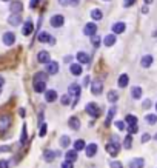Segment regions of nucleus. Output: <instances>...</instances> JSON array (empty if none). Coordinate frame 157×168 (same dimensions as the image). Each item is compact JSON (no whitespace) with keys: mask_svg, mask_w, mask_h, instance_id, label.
I'll return each instance as SVG.
<instances>
[{"mask_svg":"<svg viewBox=\"0 0 157 168\" xmlns=\"http://www.w3.org/2000/svg\"><path fill=\"white\" fill-rule=\"evenodd\" d=\"M145 3H146V5H149V3H153V0H145Z\"/></svg>","mask_w":157,"mask_h":168,"instance_id":"nucleus-57","label":"nucleus"},{"mask_svg":"<svg viewBox=\"0 0 157 168\" xmlns=\"http://www.w3.org/2000/svg\"><path fill=\"white\" fill-rule=\"evenodd\" d=\"M70 144H71V140H70V137H68V136H62V137H60V146L66 148Z\"/></svg>","mask_w":157,"mask_h":168,"instance_id":"nucleus-36","label":"nucleus"},{"mask_svg":"<svg viewBox=\"0 0 157 168\" xmlns=\"http://www.w3.org/2000/svg\"><path fill=\"white\" fill-rule=\"evenodd\" d=\"M125 123H128V125H137V117L133 116V114H128V116L125 117Z\"/></svg>","mask_w":157,"mask_h":168,"instance_id":"nucleus-29","label":"nucleus"},{"mask_svg":"<svg viewBox=\"0 0 157 168\" xmlns=\"http://www.w3.org/2000/svg\"><path fill=\"white\" fill-rule=\"evenodd\" d=\"M8 22H9V25H12V26H19L20 23H22V17H20L19 14H12V16L8 19Z\"/></svg>","mask_w":157,"mask_h":168,"instance_id":"nucleus-15","label":"nucleus"},{"mask_svg":"<svg viewBox=\"0 0 157 168\" xmlns=\"http://www.w3.org/2000/svg\"><path fill=\"white\" fill-rule=\"evenodd\" d=\"M3 2H8V0H3Z\"/></svg>","mask_w":157,"mask_h":168,"instance_id":"nucleus-58","label":"nucleus"},{"mask_svg":"<svg viewBox=\"0 0 157 168\" xmlns=\"http://www.w3.org/2000/svg\"><path fill=\"white\" fill-rule=\"evenodd\" d=\"M65 157H66V160L68 162H76L77 160V151H74V150H71V151H66L65 153Z\"/></svg>","mask_w":157,"mask_h":168,"instance_id":"nucleus-16","label":"nucleus"},{"mask_svg":"<svg viewBox=\"0 0 157 168\" xmlns=\"http://www.w3.org/2000/svg\"><path fill=\"white\" fill-rule=\"evenodd\" d=\"M91 17H92L94 20H100L102 17H103V14H102L100 9H92V11H91Z\"/></svg>","mask_w":157,"mask_h":168,"instance_id":"nucleus-35","label":"nucleus"},{"mask_svg":"<svg viewBox=\"0 0 157 168\" xmlns=\"http://www.w3.org/2000/svg\"><path fill=\"white\" fill-rule=\"evenodd\" d=\"M57 71H59L57 62H48L46 63V73L48 74H57Z\"/></svg>","mask_w":157,"mask_h":168,"instance_id":"nucleus-9","label":"nucleus"},{"mask_svg":"<svg viewBox=\"0 0 157 168\" xmlns=\"http://www.w3.org/2000/svg\"><path fill=\"white\" fill-rule=\"evenodd\" d=\"M68 123H70V128H72L74 131L80 130V120H79V117H70Z\"/></svg>","mask_w":157,"mask_h":168,"instance_id":"nucleus-13","label":"nucleus"},{"mask_svg":"<svg viewBox=\"0 0 157 168\" xmlns=\"http://www.w3.org/2000/svg\"><path fill=\"white\" fill-rule=\"evenodd\" d=\"M100 37H97V36H92V39H91V43H92V46H99L100 45Z\"/></svg>","mask_w":157,"mask_h":168,"instance_id":"nucleus-43","label":"nucleus"},{"mask_svg":"<svg viewBox=\"0 0 157 168\" xmlns=\"http://www.w3.org/2000/svg\"><path fill=\"white\" fill-rule=\"evenodd\" d=\"M149 106H151V100H145L143 102V108H149Z\"/></svg>","mask_w":157,"mask_h":168,"instance_id":"nucleus-51","label":"nucleus"},{"mask_svg":"<svg viewBox=\"0 0 157 168\" xmlns=\"http://www.w3.org/2000/svg\"><path fill=\"white\" fill-rule=\"evenodd\" d=\"M0 168H9V162H8V160H5V159H2V160H0Z\"/></svg>","mask_w":157,"mask_h":168,"instance_id":"nucleus-46","label":"nucleus"},{"mask_svg":"<svg viewBox=\"0 0 157 168\" xmlns=\"http://www.w3.org/2000/svg\"><path fill=\"white\" fill-rule=\"evenodd\" d=\"M88 83H90V77H88V76H86V77H85V79H83V85H85V86H86V85H88Z\"/></svg>","mask_w":157,"mask_h":168,"instance_id":"nucleus-53","label":"nucleus"},{"mask_svg":"<svg viewBox=\"0 0 157 168\" xmlns=\"http://www.w3.org/2000/svg\"><path fill=\"white\" fill-rule=\"evenodd\" d=\"M45 99H46V102H54V100L57 99V93L54 90H48L45 93Z\"/></svg>","mask_w":157,"mask_h":168,"instance_id":"nucleus-17","label":"nucleus"},{"mask_svg":"<svg viewBox=\"0 0 157 168\" xmlns=\"http://www.w3.org/2000/svg\"><path fill=\"white\" fill-rule=\"evenodd\" d=\"M56 156H57V153H54V151H45V154H43V159L46 160V162H52L54 159H56Z\"/></svg>","mask_w":157,"mask_h":168,"instance_id":"nucleus-24","label":"nucleus"},{"mask_svg":"<svg viewBox=\"0 0 157 168\" xmlns=\"http://www.w3.org/2000/svg\"><path fill=\"white\" fill-rule=\"evenodd\" d=\"M106 151L110 153L113 157L119 154V151H120V144H119V139L115 137V136H113V137H111V142L106 145Z\"/></svg>","mask_w":157,"mask_h":168,"instance_id":"nucleus-1","label":"nucleus"},{"mask_svg":"<svg viewBox=\"0 0 157 168\" xmlns=\"http://www.w3.org/2000/svg\"><path fill=\"white\" fill-rule=\"evenodd\" d=\"M3 83H5V80H3V77H2V76H0V86H2Z\"/></svg>","mask_w":157,"mask_h":168,"instance_id":"nucleus-56","label":"nucleus"},{"mask_svg":"<svg viewBox=\"0 0 157 168\" xmlns=\"http://www.w3.org/2000/svg\"><path fill=\"white\" fill-rule=\"evenodd\" d=\"M37 60H39L40 63H48V62H49V52L40 51L39 54H37Z\"/></svg>","mask_w":157,"mask_h":168,"instance_id":"nucleus-14","label":"nucleus"},{"mask_svg":"<svg viewBox=\"0 0 157 168\" xmlns=\"http://www.w3.org/2000/svg\"><path fill=\"white\" fill-rule=\"evenodd\" d=\"M146 122H148L149 125H154V123L157 122V117H156V114H148V116H146Z\"/></svg>","mask_w":157,"mask_h":168,"instance_id":"nucleus-39","label":"nucleus"},{"mask_svg":"<svg viewBox=\"0 0 157 168\" xmlns=\"http://www.w3.org/2000/svg\"><path fill=\"white\" fill-rule=\"evenodd\" d=\"M140 63H142L143 68H148V66H151V63H153V56H143L142 60H140Z\"/></svg>","mask_w":157,"mask_h":168,"instance_id":"nucleus-20","label":"nucleus"},{"mask_svg":"<svg viewBox=\"0 0 157 168\" xmlns=\"http://www.w3.org/2000/svg\"><path fill=\"white\" fill-rule=\"evenodd\" d=\"M134 3H135V0H123V6H126V8L133 6Z\"/></svg>","mask_w":157,"mask_h":168,"instance_id":"nucleus-47","label":"nucleus"},{"mask_svg":"<svg viewBox=\"0 0 157 168\" xmlns=\"http://www.w3.org/2000/svg\"><path fill=\"white\" fill-rule=\"evenodd\" d=\"M70 71L72 73L74 76H80V74H82V66L77 65V63H72V65L70 66Z\"/></svg>","mask_w":157,"mask_h":168,"instance_id":"nucleus-25","label":"nucleus"},{"mask_svg":"<svg viewBox=\"0 0 157 168\" xmlns=\"http://www.w3.org/2000/svg\"><path fill=\"white\" fill-rule=\"evenodd\" d=\"M70 94H71V96H72V94L79 96V94H80V86L77 83H71L70 85Z\"/></svg>","mask_w":157,"mask_h":168,"instance_id":"nucleus-31","label":"nucleus"},{"mask_svg":"<svg viewBox=\"0 0 157 168\" xmlns=\"http://www.w3.org/2000/svg\"><path fill=\"white\" fill-rule=\"evenodd\" d=\"M128 82H129V77L126 74H122L119 77V86H120V88H125V86L128 85Z\"/></svg>","mask_w":157,"mask_h":168,"instance_id":"nucleus-27","label":"nucleus"},{"mask_svg":"<svg viewBox=\"0 0 157 168\" xmlns=\"http://www.w3.org/2000/svg\"><path fill=\"white\" fill-rule=\"evenodd\" d=\"M26 142H28V133H26V125H23L22 136H20V145H25Z\"/></svg>","mask_w":157,"mask_h":168,"instance_id":"nucleus-28","label":"nucleus"},{"mask_svg":"<svg viewBox=\"0 0 157 168\" xmlns=\"http://www.w3.org/2000/svg\"><path fill=\"white\" fill-rule=\"evenodd\" d=\"M34 82H46V73H37L34 76Z\"/></svg>","mask_w":157,"mask_h":168,"instance_id":"nucleus-33","label":"nucleus"},{"mask_svg":"<svg viewBox=\"0 0 157 168\" xmlns=\"http://www.w3.org/2000/svg\"><path fill=\"white\" fill-rule=\"evenodd\" d=\"M149 139H151V136H149V134H143V136H142V144H146Z\"/></svg>","mask_w":157,"mask_h":168,"instance_id":"nucleus-48","label":"nucleus"},{"mask_svg":"<svg viewBox=\"0 0 157 168\" xmlns=\"http://www.w3.org/2000/svg\"><path fill=\"white\" fill-rule=\"evenodd\" d=\"M60 168H74V164L68 162V160H63V162L60 164Z\"/></svg>","mask_w":157,"mask_h":168,"instance_id":"nucleus-42","label":"nucleus"},{"mask_svg":"<svg viewBox=\"0 0 157 168\" xmlns=\"http://www.w3.org/2000/svg\"><path fill=\"white\" fill-rule=\"evenodd\" d=\"M156 108H157V105H156Z\"/></svg>","mask_w":157,"mask_h":168,"instance_id":"nucleus-59","label":"nucleus"},{"mask_svg":"<svg viewBox=\"0 0 157 168\" xmlns=\"http://www.w3.org/2000/svg\"><path fill=\"white\" fill-rule=\"evenodd\" d=\"M46 130H48V125H46V123H42V125H40V131H39V136H40V137H43L45 134H46Z\"/></svg>","mask_w":157,"mask_h":168,"instance_id":"nucleus-41","label":"nucleus"},{"mask_svg":"<svg viewBox=\"0 0 157 168\" xmlns=\"http://www.w3.org/2000/svg\"><path fill=\"white\" fill-rule=\"evenodd\" d=\"M8 151H11L9 145H2V146H0V153H8Z\"/></svg>","mask_w":157,"mask_h":168,"instance_id":"nucleus-45","label":"nucleus"},{"mask_svg":"<svg viewBox=\"0 0 157 168\" xmlns=\"http://www.w3.org/2000/svg\"><path fill=\"white\" fill-rule=\"evenodd\" d=\"M111 168H123V165H122L120 162H117V160H113V162L110 164Z\"/></svg>","mask_w":157,"mask_h":168,"instance_id":"nucleus-44","label":"nucleus"},{"mask_svg":"<svg viewBox=\"0 0 157 168\" xmlns=\"http://www.w3.org/2000/svg\"><path fill=\"white\" fill-rule=\"evenodd\" d=\"M131 145H133V136H131V134H128V136L123 139V148L129 150V148H131Z\"/></svg>","mask_w":157,"mask_h":168,"instance_id":"nucleus-30","label":"nucleus"},{"mask_svg":"<svg viewBox=\"0 0 157 168\" xmlns=\"http://www.w3.org/2000/svg\"><path fill=\"white\" fill-rule=\"evenodd\" d=\"M85 146H86L85 140L79 139V140H76V142H74V151H77V153H79V151H83Z\"/></svg>","mask_w":157,"mask_h":168,"instance_id":"nucleus-19","label":"nucleus"},{"mask_svg":"<svg viewBox=\"0 0 157 168\" xmlns=\"http://www.w3.org/2000/svg\"><path fill=\"white\" fill-rule=\"evenodd\" d=\"M32 29H34V26H32V22H31V19H28L25 22V25H23V29H22V34L23 36H29L31 32H32Z\"/></svg>","mask_w":157,"mask_h":168,"instance_id":"nucleus-8","label":"nucleus"},{"mask_svg":"<svg viewBox=\"0 0 157 168\" xmlns=\"http://www.w3.org/2000/svg\"><path fill=\"white\" fill-rule=\"evenodd\" d=\"M115 128L123 131V130H126V123L123 122V120H117V122H115Z\"/></svg>","mask_w":157,"mask_h":168,"instance_id":"nucleus-40","label":"nucleus"},{"mask_svg":"<svg viewBox=\"0 0 157 168\" xmlns=\"http://www.w3.org/2000/svg\"><path fill=\"white\" fill-rule=\"evenodd\" d=\"M9 8H11L12 12H20V11L23 9V5H22V2H19V0H17V2H12L11 3Z\"/></svg>","mask_w":157,"mask_h":168,"instance_id":"nucleus-22","label":"nucleus"},{"mask_svg":"<svg viewBox=\"0 0 157 168\" xmlns=\"http://www.w3.org/2000/svg\"><path fill=\"white\" fill-rule=\"evenodd\" d=\"M37 2H39V0H31V8H36V6H37Z\"/></svg>","mask_w":157,"mask_h":168,"instance_id":"nucleus-52","label":"nucleus"},{"mask_svg":"<svg viewBox=\"0 0 157 168\" xmlns=\"http://www.w3.org/2000/svg\"><path fill=\"white\" fill-rule=\"evenodd\" d=\"M80 0H71V5H79Z\"/></svg>","mask_w":157,"mask_h":168,"instance_id":"nucleus-54","label":"nucleus"},{"mask_svg":"<svg viewBox=\"0 0 157 168\" xmlns=\"http://www.w3.org/2000/svg\"><path fill=\"white\" fill-rule=\"evenodd\" d=\"M143 165H145V160L142 157H135L129 162V168H143Z\"/></svg>","mask_w":157,"mask_h":168,"instance_id":"nucleus-10","label":"nucleus"},{"mask_svg":"<svg viewBox=\"0 0 157 168\" xmlns=\"http://www.w3.org/2000/svg\"><path fill=\"white\" fill-rule=\"evenodd\" d=\"M19 113H20V116H25V110H23V108H20Z\"/></svg>","mask_w":157,"mask_h":168,"instance_id":"nucleus-55","label":"nucleus"},{"mask_svg":"<svg viewBox=\"0 0 157 168\" xmlns=\"http://www.w3.org/2000/svg\"><path fill=\"white\" fill-rule=\"evenodd\" d=\"M46 90V83L45 82H34V91L36 93H43Z\"/></svg>","mask_w":157,"mask_h":168,"instance_id":"nucleus-23","label":"nucleus"},{"mask_svg":"<svg viewBox=\"0 0 157 168\" xmlns=\"http://www.w3.org/2000/svg\"><path fill=\"white\" fill-rule=\"evenodd\" d=\"M125 28H126V26H125L123 22H117V23L113 25V32H114V34H122V32L125 31Z\"/></svg>","mask_w":157,"mask_h":168,"instance_id":"nucleus-12","label":"nucleus"},{"mask_svg":"<svg viewBox=\"0 0 157 168\" xmlns=\"http://www.w3.org/2000/svg\"><path fill=\"white\" fill-rule=\"evenodd\" d=\"M77 60L80 63H88V62H90V56H88L86 52L80 51V52H77Z\"/></svg>","mask_w":157,"mask_h":168,"instance_id":"nucleus-21","label":"nucleus"},{"mask_svg":"<svg viewBox=\"0 0 157 168\" xmlns=\"http://www.w3.org/2000/svg\"><path fill=\"white\" fill-rule=\"evenodd\" d=\"M85 110H86V113L90 114L91 117H99V116H100V108H99V106L95 105L94 102H90V103H88Z\"/></svg>","mask_w":157,"mask_h":168,"instance_id":"nucleus-3","label":"nucleus"},{"mask_svg":"<svg viewBox=\"0 0 157 168\" xmlns=\"http://www.w3.org/2000/svg\"><path fill=\"white\" fill-rule=\"evenodd\" d=\"M11 123H12V119H11L9 114H2V116H0V133L8 131Z\"/></svg>","mask_w":157,"mask_h":168,"instance_id":"nucleus-2","label":"nucleus"},{"mask_svg":"<svg viewBox=\"0 0 157 168\" xmlns=\"http://www.w3.org/2000/svg\"><path fill=\"white\" fill-rule=\"evenodd\" d=\"M102 88H103V85H102V82H99V80H94L92 85H91V91H92V94H95V96L102 93Z\"/></svg>","mask_w":157,"mask_h":168,"instance_id":"nucleus-11","label":"nucleus"},{"mask_svg":"<svg viewBox=\"0 0 157 168\" xmlns=\"http://www.w3.org/2000/svg\"><path fill=\"white\" fill-rule=\"evenodd\" d=\"M83 32L86 36H94L95 32H97V26H95V23H86Z\"/></svg>","mask_w":157,"mask_h":168,"instance_id":"nucleus-7","label":"nucleus"},{"mask_svg":"<svg viewBox=\"0 0 157 168\" xmlns=\"http://www.w3.org/2000/svg\"><path fill=\"white\" fill-rule=\"evenodd\" d=\"M63 22H65L63 16L56 14V16H52V19H51V26H54V28H60V26L63 25Z\"/></svg>","mask_w":157,"mask_h":168,"instance_id":"nucleus-5","label":"nucleus"},{"mask_svg":"<svg viewBox=\"0 0 157 168\" xmlns=\"http://www.w3.org/2000/svg\"><path fill=\"white\" fill-rule=\"evenodd\" d=\"M14 42H16V36H14V32H5V34H3V43H5V45H8V46H11Z\"/></svg>","mask_w":157,"mask_h":168,"instance_id":"nucleus-6","label":"nucleus"},{"mask_svg":"<svg viewBox=\"0 0 157 168\" xmlns=\"http://www.w3.org/2000/svg\"><path fill=\"white\" fill-rule=\"evenodd\" d=\"M131 96L134 99H140L142 97V88H139V86H134V88L131 90Z\"/></svg>","mask_w":157,"mask_h":168,"instance_id":"nucleus-32","label":"nucleus"},{"mask_svg":"<svg viewBox=\"0 0 157 168\" xmlns=\"http://www.w3.org/2000/svg\"><path fill=\"white\" fill-rule=\"evenodd\" d=\"M126 128H128V134H131V136L139 131V126H137V125H128Z\"/></svg>","mask_w":157,"mask_h":168,"instance_id":"nucleus-38","label":"nucleus"},{"mask_svg":"<svg viewBox=\"0 0 157 168\" xmlns=\"http://www.w3.org/2000/svg\"><path fill=\"white\" fill-rule=\"evenodd\" d=\"M114 114H115V108H114V106H113V108H110V111H108V117H106V125H110V120L114 117Z\"/></svg>","mask_w":157,"mask_h":168,"instance_id":"nucleus-37","label":"nucleus"},{"mask_svg":"<svg viewBox=\"0 0 157 168\" xmlns=\"http://www.w3.org/2000/svg\"><path fill=\"white\" fill-rule=\"evenodd\" d=\"M117 99H119V94L117 93H115L114 90H111L110 93H108V100H110V102H117Z\"/></svg>","mask_w":157,"mask_h":168,"instance_id":"nucleus-34","label":"nucleus"},{"mask_svg":"<svg viewBox=\"0 0 157 168\" xmlns=\"http://www.w3.org/2000/svg\"><path fill=\"white\" fill-rule=\"evenodd\" d=\"M37 40H39V42H42V43H46V42H49V40H51V43H54V42H52V37L48 34V32H40L39 37H37Z\"/></svg>","mask_w":157,"mask_h":168,"instance_id":"nucleus-18","label":"nucleus"},{"mask_svg":"<svg viewBox=\"0 0 157 168\" xmlns=\"http://www.w3.org/2000/svg\"><path fill=\"white\" fill-rule=\"evenodd\" d=\"M62 103H63V105H70V97L63 96V97H62Z\"/></svg>","mask_w":157,"mask_h":168,"instance_id":"nucleus-49","label":"nucleus"},{"mask_svg":"<svg viewBox=\"0 0 157 168\" xmlns=\"http://www.w3.org/2000/svg\"><path fill=\"white\" fill-rule=\"evenodd\" d=\"M103 43H105L106 46H113V45L115 43V36H114V34H108V36L105 37V40H103Z\"/></svg>","mask_w":157,"mask_h":168,"instance_id":"nucleus-26","label":"nucleus"},{"mask_svg":"<svg viewBox=\"0 0 157 168\" xmlns=\"http://www.w3.org/2000/svg\"><path fill=\"white\" fill-rule=\"evenodd\" d=\"M59 3L63 5V6H66V5H71V0H59Z\"/></svg>","mask_w":157,"mask_h":168,"instance_id":"nucleus-50","label":"nucleus"},{"mask_svg":"<svg viewBox=\"0 0 157 168\" xmlns=\"http://www.w3.org/2000/svg\"><path fill=\"white\" fill-rule=\"evenodd\" d=\"M97 150H99L97 144H88V145L85 146V154H86V157H94L95 154H97Z\"/></svg>","mask_w":157,"mask_h":168,"instance_id":"nucleus-4","label":"nucleus"}]
</instances>
